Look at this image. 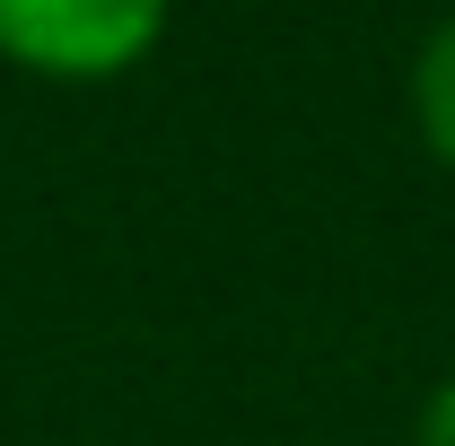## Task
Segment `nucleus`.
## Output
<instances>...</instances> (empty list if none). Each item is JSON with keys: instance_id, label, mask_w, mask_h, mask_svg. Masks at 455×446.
Returning <instances> with one entry per match:
<instances>
[{"instance_id": "3", "label": "nucleus", "mask_w": 455, "mask_h": 446, "mask_svg": "<svg viewBox=\"0 0 455 446\" xmlns=\"http://www.w3.org/2000/svg\"><path fill=\"white\" fill-rule=\"evenodd\" d=\"M411 446H455V377H438V386H429L420 420H411Z\"/></svg>"}, {"instance_id": "2", "label": "nucleus", "mask_w": 455, "mask_h": 446, "mask_svg": "<svg viewBox=\"0 0 455 446\" xmlns=\"http://www.w3.org/2000/svg\"><path fill=\"white\" fill-rule=\"evenodd\" d=\"M403 106H411V131L420 149L455 175V9L411 44V70H403Z\"/></svg>"}, {"instance_id": "1", "label": "nucleus", "mask_w": 455, "mask_h": 446, "mask_svg": "<svg viewBox=\"0 0 455 446\" xmlns=\"http://www.w3.org/2000/svg\"><path fill=\"white\" fill-rule=\"evenodd\" d=\"M175 0H0V61L27 79L97 88L158 53Z\"/></svg>"}]
</instances>
